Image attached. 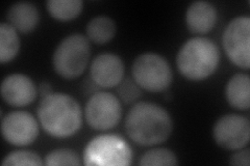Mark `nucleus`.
<instances>
[{
	"instance_id": "obj_1",
	"label": "nucleus",
	"mask_w": 250,
	"mask_h": 166,
	"mask_svg": "<svg viewBox=\"0 0 250 166\" xmlns=\"http://www.w3.org/2000/svg\"><path fill=\"white\" fill-rule=\"evenodd\" d=\"M124 128L128 137L137 145L149 147L166 141L173 130V123L162 106L139 102L128 111Z\"/></svg>"
},
{
	"instance_id": "obj_2",
	"label": "nucleus",
	"mask_w": 250,
	"mask_h": 166,
	"mask_svg": "<svg viewBox=\"0 0 250 166\" xmlns=\"http://www.w3.org/2000/svg\"><path fill=\"white\" fill-rule=\"evenodd\" d=\"M37 113L43 129L53 137H70L81 128V106L68 94L51 93L42 98Z\"/></svg>"
},
{
	"instance_id": "obj_3",
	"label": "nucleus",
	"mask_w": 250,
	"mask_h": 166,
	"mask_svg": "<svg viewBox=\"0 0 250 166\" xmlns=\"http://www.w3.org/2000/svg\"><path fill=\"white\" fill-rule=\"evenodd\" d=\"M220 61L218 46L207 37H193L179 49L176 65L181 74L192 81L213 75Z\"/></svg>"
},
{
	"instance_id": "obj_4",
	"label": "nucleus",
	"mask_w": 250,
	"mask_h": 166,
	"mask_svg": "<svg viewBox=\"0 0 250 166\" xmlns=\"http://www.w3.org/2000/svg\"><path fill=\"white\" fill-rule=\"evenodd\" d=\"M90 58L89 39L81 34L65 37L53 53V68L59 76L65 79L80 77L88 66Z\"/></svg>"
},
{
	"instance_id": "obj_5",
	"label": "nucleus",
	"mask_w": 250,
	"mask_h": 166,
	"mask_svg": "<svg viewBox=\"0 0 250 166\" xmlns=\"http://www.w3.org/2000/svg\"><path fill=\"white\" fill-rule=\"evenodd\" d=\"M131 160L129 145L116 135H99L93 138L83 153V164L89 166H126Z\"/></svg>"
},
{
	"instance_id": "obj_6",
	"label": "nucleus",
	"mask_w": 250,
	"mask_h": 166,
	"mask_svg": "<svg viewBox=\"0 0 250 166\" xmlns=\"http://www.w3.org/2000/svg\"><path fill=\"white\" fill-rule=\"evenodd\" d=\"M131 71L136 83L151 92L167 90L173 79L168 61L156 53L139 55L132 64Z\"/></svg>"
},
{
	"instance_id": "obj_7",
	"label": "nucleus",
	"mask_w": 250,
	"mask_h": 166,
	"mask_svg": "<svg viewBox=\"0 0 250 166\" xmlns=\"http://www.w3.org/2000/svg\"><path fill=\"white\" fill-rule=\"evenodd\" d=\"M84 115L91 128L96 131H107L120 121L122 115L120 101L111 92H98L88 101Z\"/></svg>"
},
{
	"instance_id": "obj_8",
	"label": "nucleus",
	"mask_w": 250,
	"mask_h": 166,
	"mask_svg": "<svg viewBox=\"0 0 250 166\" xmlns=\"http://www.w3.org/2000/svg\"><path fill=\"white\" fill-rule=\"evenodd\" d=\"M222 43L229 58L240 68L249 69L250 18L239 16L229 22L225 28Z\"/></svg>"
},
{
	"instance_id": "obj_9",
	"label": "nucleus",
	"mask_w": 250,
	"mask_h": 166,
	"mask_svg": "<svg viewBox=\"0 0 250 166\" xmlns=\"http://www.w3.org/2000/svg\"><path fill=\"white\" fill-rule=\"evenodd\" d=\"M213 135L216 144L226 151L240 149L249 141L250 123L239 114L223 115L216 122Z\"/></svg>"
},
{
	"instance_id": "obj_10",
	"label": "nucleus",
	"mask_w": 250,
	"mask_h": 166,
	"mask_svg": "<svg viewBox=\"0 0 250 166\" xmlns=\"http://www.w3.org/2000/svg\"><path fill=\"white\" fill-rule=\"evenodd\" d=\"M1 132L4 139L13 146H28L36 140L39 126L36 118L25 111H14L2 117Z\"/></svg>"
},
{
	"instance_id": "obj_11",
	"label": "nucleus",
	"mask_w": 250,
	"mask_h": 166,
	"mask_svg": "<svg viewBox=\"0 0 250 166\" xmlns=\"http://www.w3.org/2000/svg\"><path fill=\"white\" fill-rule=\"evenodd\" d=\"M92 81L101 88H114L123 79L124 66L118 55L103 53L94 58L90 68Z\"/></svg>"
},
{
	"instance_id": "obj_12",
	"label": "nucleus",
	"mask_w": 250,
	"mask_h": 166,
	"mask_svg": "<svg viewBox=\"0 0 250 166\" xmlns=\"http://www.w3.org/2000/svg\"><path fill=\"white\" fill-rule=\"evenodd\" d=\"M35 82L23 74H12L1 84V97L6 104L23 107L33 103L37 97Z\"/></svg>"
},
{
	"instance_id": "obj_13",
	"label": "nucleus",
	"mask_w": 250,
	"mask_h": 166,
	"mask_svg": "<svg viewBox=\"0 0 250 166\" xmlns=\"http://www.w3.org/2000/svg\"><path fill=\"white\" fill-rule=\"evenodd\" d=\"M217 22L215 6L207 1L193 2L186 13L187 27L193 34H207Z\"/></svg>"
},
{
	"instance_id": "obj_14",
	"label": "nucleus",
	"mask_w": 250,
	"mask_h": 166,
	"mask_svg": "<svg viewBox=\"0 0 250 166\" xmlns=\"http://www.w3.org/2000/svg\"><path fill=\"white\" fill-rule=\"evenodd\" d=\"M7 21L16 30L23 34L33 31L39 23V12L37 6L30 2H17L13 4L7 12Z\"/></svg>"
},
{
	"instance_id": "obj_15",
	"label": "nucleus",
	"mask_w": 250,
	"mask_h": 166,
	"mask_svg": "<svg viewBox=\"0 0 250 166\" xmlns=\"http://www.w3.org/2000/svg\"><path fill=\"white\" fill-rule=\"evenodd\" d=\"M225 97L229 105L246 110L250 105V79L247 74H236L232 76L225 88Z\"/></svg>"
},
{
	"instance_id": "obj_16",
	"label": "nucleus",
	"mask_w": 250,
	"mask_h": 166,
	"mask_svg": "<svg viewBox=\"0 0 250 166\" xmlns=\"http://www.w3.org/2000/svg\"><path fill=\"white\" fill-rule=\"evenodd\" d=\"M87 35L93 43L98 45L106 44L116 35L115 22L107 16H96L88 23Z\"/></svg>"
},
{
	"instance_id": "obj_17",
	"label": "nucleus",
	"mask_w": 250,
	"mask_h": 166,
	"mask_svg": "<svg viewBox=\"0 0 250 166\" xmlns=\"http://www.w3.org/2000/svg\"><path fill=\"white\" fill-rule=\"evenodd\" d=\"M20 48V39L16 29L7 23L0 24V61L5 64L15 58Z\"/></svg>"
},
{
	"instance_id": "obj_18",
	"label": "nucleus",
	"mask_w": 250,
	"mask_h": 166,
	"mask_svg": "<svg viewBox=\"0 0 250 166\" xmlns=\"http://www.w3.org/2000/svg\"><path fill=\"white\" fill-rule=\"evenodd\" d=\"M46 5L52 18L64 22L75 19L83 10L81 0H49Z\"/></svg>"
},
{
	"instance_id": "obj_19",
	"label": "nucleus",
	"mask_w": 250,
	"mask_h": 166,
	"mask_svg": "<svg viewBox=\"0 0 250 166\" xmlns=\"http://www.w3.org/2000/svg\"><path fill=\"white\" fill-rule=\"evenodd\" d=\"M139 164L143 166L177 165L178 160L176 155L169 148H153L142 155Z\"/></svg>"
},
{
	"instance_id": "obj_20",
	"label": "nucleus",
	"mask_w": 250,
	"mask_h": 166,
	"mask_svg": "<svg viewBox=\"0 0 250 166\" xmlns=\"http://www.w3.org/2000/svg\"><path fill=\"white\" fill-rule=\"evenodd\" d=\"M46 165H81L78 155L69 148H58L50 152L45 158Z\"/></svg>"
},
{
	"instance_id": "obj_21",
	"label": "nucleus",
	"mask_w": 250,
	"mask_h": 166,
	"mask_svg": "<svg viewBox=\"0 0 250 166\" xmlns=\"http://www.w3.org/2000/svg\"><path fill=\"white\" fill-rule=\"evenodd\" d=\"M44 162L40 156L28 151H16L7 155L2 161V165H37L41 166Z\"/></svg>"
},
{
	"instance_id": "obj_22",
	"label": "nucleus",
	"mask_w": 250,
	"mask_h": 166,
	"mask_svg": "<svg viewBox=\"0 0 250 166\" xmlns=\"http://www.w3.org/2000/svg\"><path fill=\"white\" fill-rule=\"evenodd\" d=\"M117 92H118L120 99L125 104L134 103L142 94L139 85L136 83V81L131 80L130 78H126L119 83L118 88H117Z\"/></svg>"
},
{
	"instance_id": "obj_23",
	"label": "nucleus",
	"mask_w": 250,
	"mask_h": 166,
	"mask_svg": "<svg viewBox=\"0 0 250 166\" xmlns=\"http://www.w3.org/2000/svg\"><path fill=\"white\" fill-rule=\"evenodd\" d=\"M229 163L231 165H238V166H249V163H250L249 148L241 149V151L234 153L230 157Z\"/></svg>"
},
{
	"instance_id": "obj_24",
	"label": "nucleus",
	"mask_w": 250,
	"mask_h": 166,
	"mask_svg": "<svg viewBox=\"0 0 250 166\" xmlns=\"http://www.w3.org/2000/svg\"><path fill=\"white\" fill-rule=\"evenodd\" d=\"M39 92H40V94L43 98L47 97L52 93V86L48 82H42L39 86Z\"/></svg>"
}]
</instances>
